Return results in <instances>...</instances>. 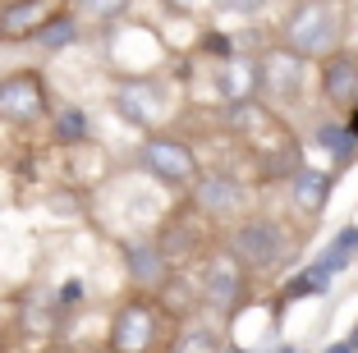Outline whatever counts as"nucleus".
I'll return each mask as SVG.
<instances>
[{
  "label": "nucleus",
  "instance_id": "nucleus-1",
  "mask_svg": "<svg viewBox=\"0 0 358 353\" xmlns=\"http://www.w3.org/2000/svg\"><path fill=\"white\" fill-rule=\"evenodd\" d=\"M280 46L299 51L303 60H327L345 51V10L336 0H299L280 23Z\"/></svg>",
  "mask_w": 358,
  "mask_h": 353
},
{
  "label": "nucleus",
  "instance_id": "nucleus-2",
  "mask_svg": "<svg viewBox=\"0 0 358 353\" xmlns=\"http://www.w3.org/2000/svg\"><path fill=\"white\" fill-rule=\"evenodd\" d=\"M166 308H161L157 294H129L115 312H110V331H106V344L115 353H166Z\"/></svg>",
  "mask_w": 358,
  "mask_h": 353
},
{
  "label": "nucleus",
  "instance_id": "nucleus-3",
  "mask_svg": "<svg viewBox=\"0 0 358 353\" xmlns=\"http://www.w3.org/2000/svg\"><path fill=\"white\" fill-rule=\"evenodd\" d=\"M51 87L37 69L0 73V124L10 129H37L51 120Z\"/></svg>",
  "mask_w": 358,
  "mask_h": 353
},
{
  "label": "nucleus",
  "instance_id": "nucleus-4",
  "mask_svg": "<svg viewBox=\"0 0 358 353\" xmlns=\"http://www.w3.org/2000/svg\"><path fill=\"white\" fill-rule=\"evenodd\" d=\"M138 170L148 179L166 188H193L202 175L198 166V152H193L184 138H170V134H148L143 147H138Z\"/></svg>",
  "mask_w": 358,
  "mask_h": 353
},
{
  "label": "nucleus",
  "instance_id": "nucleus-5",
  "mask_svg": "<svg viewBox=\"0 0 358 353\" xmlns=\"http://www.w3.org/2000/svg\"><path fill=\"white\" fill-rule=\"evenodd\" d=\"M248 275H253V271L243 266L230 248H216L207 261H202V280H198L202 303H207L211 312L234 317V312L248 303Z\"/></svg>",
  "mask_w": 358,
  "mask_h": 353
},
{
  "label": "nucleus",
  "instance_id": "nucleus-6",
  "mask_svg": "<svg viewBox=\"0 0 358 353\" xmlns=\"http://www.w3.org/2000/svg\"><path fill=\"white\" fill-rule=\"evenodd\" d=\"M225 248L248 271H275L289 257V234H285V225H275V220H266V216H248L230 229V243H225Z\"/></svg>",
  "mask_w": 358,
  "mask_h": 353
},
{
  "label": "nucleus",
  "instance_id": "nucleus-7",
  "mask_svg": "<svg viewBox=\"0 0 358 353\" xmlns=\"http://www.w3.org/2000/svg\"><path fill=\"white\" fill-rule=\"evenodd\" d=\"M110 101H115V110L124 115L129 124L148 129V134H157V129L166 124V115H170L166 83H157V78H120Z\"/></svg>",
  "mask_w": 358,
  "mask_h": 353
},
{
  "label": "nucleus",
  "instance_id": "nucleus-8",
  "mask_svg": "<svg viewBox=\"0 0 358 353\" xmlns=\"http://www.w3.org/2000/svg\"><path fill=\"white\" fill-rule=\"evenodd\" d=\"M257 64H262V92L266 101H299L303 96V83H308V60L299 51H289V46H271V51L257 55Z\"/></svg>",
  "mask_w": 358,
  "mask_h": 353
},
{
  "label": "nucleus",
  "instance_id": "nucleus-9",
  "mask_svg": "<svg viewBox=\"0 0 358 353\" xmlns=\"http://www.w3.org/2000/svg\"><path fill=\"white\" fill-rule=\"evenodd\" d=\"M193 207L207 220H230L248 207V188L225 170H202L198 184H193Z\"/></svg>",
  "mask_w": 358,
  "mask_h": 353
},
{
  "label": "nucleus",
  "instance_id": "nucleus-10",
  "mask_svg": "<svg viewBox=\"0 0 358 353\" xmlns=\"http://www.w3.org/2000/svg\"><path fill=\"white\" fill-rule=\"evenodd\" d=\"M317 92L336 110H354L358 106V55L336 51L327 60H317Z\"/></svg>",
  "mask_w": 358,
  "mask_h": 353
},
{
  "label": "nucleus",
  "instance_id": "nucleus-11",
  "mask_svg": "<svg viewBox=\"0 0 358 353\" xmlns=\"http://www.w3.org/2000/svg\"><path fill=\"white\" fill-rule=\"evenodd\" d=\"M216 96H221L225 106L262 96V64H257V55H239V51L225 55L221 69H216Z\"/></svg>",
  "mask_w": 358,
  "mask_h": 353
},
{
  "label": "nucleus",
  "instance_id": "nucleus-12",
  "mask_svg": "<svg viewBox=\"0 0 358 353\" xmlns=\"http://www.w3.org/2000/svg\"><path fill=\"white\" fill-rule=\"evenodd\" d=\"M129 280L138 284L143 294H161L170 280V271H175V261L166 257V248H161L157 239H143V243H129Z\"/></svg>",
  "mask_w": 358,
  "mask_h": 353
},
{
  "label": "nucleus",
  "instance_id": "nucleus-13",
  "mask_svg": "<svg viewBox=\"0 0 358 353\" xmlns=\"http://www.w3.org/2000/svg\"><path fill=\"white\" fill-rule=\"evenodd\" d=\"M331 188H336V179H331L327 170L299 166L294 175H289V202H294V211H303V216H322L327 202H331Z\"/></svg>",
  "mask_w": 358,
  "mask_h": 353
},
{
  "label": "nucleus",
  "instance_id": "nucleus-14",
  "mask_svg": "<svg viewBox=\"0 0 358 353\" xmlns=\"http://www.w3.org/2000/svg\"><path fill=\"white\" fill-rule=\"evenodd\" d=\"M51 14H60V10H46V0H14V5H0V37H10V42H32Z\"/></svg>",
  "mask_w": 358,
  "mask_h": 353
},
{
  "label": "nucleus",
  "instance_id": "nucleus-15",
  "mask_svg": "<svg viewBox=\"0 0 358 353\" xmlns=\"http://www.w3.org/2000/svg\"><path fill=\"white\" fill-rule=\"evenodd\" d=\"M32 42L42 46L46 55H60L64 46H74V42H78V14H74V10H60V14H51V19L42 23V32H37Z\"/></svg>",
  "mask_w": 358,
  "mask_h": 353
},
{
  "label": "nucleus",
  "instance_id": "nucleus-16",
  "mask_svg": "<svg viewBox=\"0 0 358 353\" xmlns=\"http://www.w3.org/2000/svg\"><path fill=\"white\" fill-rule=\"evenodd\" d=\"M51 138H55V143H64V147L87 143V138H92V115L78 110V106H64V110H55V115H51Z\"/></svg>",
  "mask_w": 358,
  "mask_h": 353
},
{
  "label": "nucleus",
  "instance_id": "nucleus-17",
  "mask_svg": "<svg viewBox=\"0 0 358 353\" xmlns=\"http://www.w3.org/2000/svg\"><path fill=\"white\" fill-rule=\"evenodd\" d=\"M354 257H358V225H345V229L336 234V239L327 243V252H322L317 261H322V266H327L331 275H340V271H345Z\"/></svg>",
  "mask_w": 358,
  "mask_h": 353
},
{
  "label": "nucleus",
  "instance_id": "nucleus-18",
  "mask_svg": "<svg viewBox=\"0 0 358 353\" xmlns=\"http://www.w3.org/2000/svg\"><path fill=\"white\" fill-rule=\"evenodd\" d=\"M175 353H221V340L211 331H202V326H193V331H184L175 340Z\"/></svg>",
  "mask_w": 358,
  "mask_h": 353
},
{
  "label": "nucleus",
  "instance_id": "nucleus-19",
  "mask_svg": "<svg viewBox=\"0 0 358 353\" xmlns=\"http://www.w3.org/2000/svg\"><path fill=\"white\" fill-rule=\"evenodd\" d=\"M271 0H216V10L221 14H234V19H257Z\"/></svg>",
  "mask_w": 358,
  "mask_h": 353
},
{
  "label": "nucleus",
  "instance_id": "nucleus-20",
  "mask_svg": "<svg viewBox=\"0 0 358 353\" xmlns=\"http://www.w3.org/2000/svg\"><path fill=\"white\" fill-rule=\"evenodd\" d=\"M78 5H83V14H92V19H120L134 0H78Z\"/></svg>",
  "mask_w": 358,
  "mask_h": 353
},
{
  "label": "nucleus",
  "instance_id": "nucleus-21",
  "mask_svg": "<svg viewBox=\"0 0 358 353\" xmlns=\"http://www.w3.org/2000/svg\"><path fill=\"white\" fill-rule=\"evenodd\" d=\"M175 14H202V10H216V0H166Z\"/></svg>",
  "mask_w": 358,
  "mask_h": 353
},
{
  "label": "nucleus",
  "instance_id": "nucleus-22",
  "mask_svg": "<svg viewBox=\"0 0 358 353\" xmlns=\"http://www.w3.org/2000/svg\"><path fill=\"white\" fill-rule=\"evenodd\" d=\"M327 353H358V349H354V344H349V340H345V344H331V349H327Z\"/></svg>",
  "mask_w": 358,
  "mask_h": 353
},
{
  "label": "nucleus",
  "instance_id": "nucleus-23",
  "mask_svg": "<svg viewBox=\"0 0 358 353\" xmlns=\"http://www.w3.org/2000/svg\"><path fill=\"white\" fill-rule=\"evenodd\" d=\"M349 344H354V349H358V326H354V331H349Z\"/></svg>",
  "mask_w": 358,
  "mask_h": 353
},
{
  "label": "nucleus",
  "instance_id": "nucleus-24",
  "mask_svg": "<svg viewBox=\"0 0 358 353\" xmlns=\"http://www.w3.org/2000/svg\"><path fill=\"white\" fill-rule=\"evenodd\" d=\"M92 353H115V349H110V344H101V349H92Z\"/></svg>",
  "mask_w": 358,
  "mask_h": 353
},
{
  "label": "nucleus",
  "instance_id": "nucleus-25",
  "mask_svg": "<svg viewBox=\"0 0 358 353\" xmlns=\"http://www.w3.org/2000/svg\"><path fill=\"white\" fill-rule=\"evenodd\" d=\"M336 5H340V0H336Z\"/></svg>",
  "mask_w": 358,
  "mask_h": 353
}]
</instances>
